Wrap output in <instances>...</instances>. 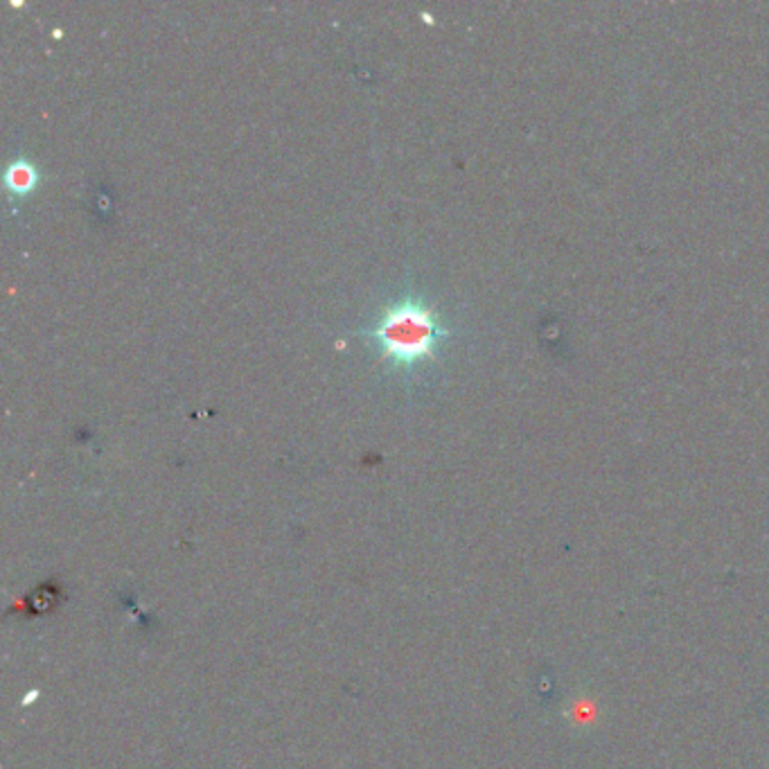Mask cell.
<instances>
[{
    "label": "cell",
    "instance_id": "1",
    "mask_svg": "<svg viewBox=\"0 0 769 769\" xmlns=\"http://www.w3.org/2000/svg\"><path fill=\"white\" fill-rule=\"evenodd\" d=\"M375 335L383 346V355L400 364H413L431 355L435 339L441 337V329L426 307L404 303L387 312Z\"/></svg>",
    "mask_w": 769,
    "mask_h": 769
},
{
    "label": "cell",
    "instance_id": "2",
    "mask_svg": "<svg viewBox=\"0 0 769 769\" xmlns=\"http://www.w3.org/2000/svg\"><path fill=\"white\" fill-rule=\"evenodd\" d=\"M34 183V170L25 162H14L8 172V186L17 192L28 190Z\"/></svg>",
    "mask_w": 769,
    "mask_h": 769
}]
</instances>
